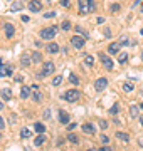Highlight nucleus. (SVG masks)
<instances>
[{
	"label": "nucleus",
	"instance_id": "nucleus-37",
	"mask_svg": "<svg viewBox=\"0 0 143 151\" xmlns=\"http://www.w3.org/2000/svg\"><path fill=\"white\" fill-rule=\"evenodd\" d=\"M101 141H103V145H108V143H110V138H108V136H101Z\"/></svg>",
	"mask_w": 143,
	"mask_h": 151
},
{
	"label": "nucleus",
	"instance_id": "nucleus-18",
	"mask_svg": "<svg viewBox=\"0 0 143 151\" xmlns=\"http://www.w3.org/2000/svg\"><path fill=\"white\" fill-rule=\"evenodd\" d=\"M29 96H30V87L24 86L22 89H20V97H22V99H27Z\"/></svg>",
	"mask_w": 143,
	"mask_h": 151
},
{
	"label": "nucleus",
	"instance_id": "nucleus-40",
	"mask_svg": "<svg viewBox=\"0 0 143 151\" xmlns=\"http://www.w3.org/2000/svg\"><path fill=\"white\" fill-rule=\"evenodd\" d=\"M4 128H5V123H4V118L0 116V129H4Z\"/></svg>",
	"mask_w": 143,
	"mask_h": 151
},
{
	"label": "nucleus",
	"instance_id": "nucleus-46",
	"mask_svg": "<svg viewBox=\"0 0 143 151\" xmlns=\"http://www.w3.org/2000/svg\"><path fill=\"white\" fill-rule=\"evenodd\" d=\"M138 143H140V146H142V148H143V139H140V141H138Z\"/></svg>",
	"mask_w": 143,
	"mask_h": 151
},
{
	"label": "nucleus",
	"instance_id": "nucleus-13",
	"mask_svg": "<svg viewBox=\"0 0 143 151\" xmlns=\"http://www.w3.org/2000/svg\"><path fill=\"white\" fill-rule=\"evenodd\" d=\"M0 97L4 99V101H9L12 97V89H9V87H4L2 91H0Z\"/></svg>",
	"mask_w": 143,
	"mask_h": 151
},
{
	"label": "nucleus",
	"instance_id": "nucleus-9",
	"mask_svg": "<svg viewBox=\"0 0 143 151\" xmlns=\"http://www.w3.org/2000/svg\"><path fill=\"white\" fill-rule=\"evenodd\" d=\"M27 7H29V10L30 12H39L40 9H42V4H40L39 0H30Z\"/></svg>",
	"mask_w": 143,
	"mask_h": 151
},
{
	"label": "nucleus",
	"instance_id": "nucleus-33",
	"mask_svg": "<svg viewBox=\"0 0 143 151\" xmlns=\"http://www.w3.org/2000/svg\"><path fill=\"white\" fill-rule=\"evenodd\" d=\"M74 30H76V34H81L83 37H86V39H88V32H86V30H84L83 27H76Z\"/></svg>",
	"mask_w": 143,
	"mask_h": 151
},
{
	"label": "nucleus",
	"instance_id": "nucleus-31",
	"mask_svg": "<svg viewBox=\"0 0 143 151\" xmlns=\"http://www.w3.org/2000/svg\"><path fill=\"white\" fill-rule=\"evenodd\" d=\"M130 116H131V118H138V108L136 106H131V108H130Z\"/></svg>",
	"mask_w": 143,
	"mask_h": 151
},
{
	"label": "nucleus",
	"instance_id": "nucleus-14",
	"mask_svg": "<svg viewBox=\"0 0 143 151\" xmlns=\"http://www.w3.org/2000/svg\"><path fill=\"white\" fill-rule=\"evenodd\" d=\"M4 29H5V35H7V37H9V39L14 37V34H15V27H14L12 24H5Z\"/></svg>",
	"mask_w": 143,
	"mask_h": 151
},
{
	"label": "nucleus",
	"instance_id": "nucleus-6",
	"mask_svg": "<svg viewBox=\"0 0 143 151\" xmlns=\"http://www.w3.org/2000/svg\"><path fill=\"white\" fill-rule=\"evenodd\" d=\"M54 62H44V65H42V76H51L52 72H54Z\"/></svg>",
	"mask_w": 143,
	"mask_h": 151
},
{
	"label": "nucleus",
	"instance_id": "nucleus-42",
	"mask_svg": "<svg viewBox=\"0 0 143 151\" xmlns=\"http://www.w3.org/2000/svg\"><path fill=\"white\" fill-rule=\"evenodd\" d=\"M96 22H98V24H103V22H105V19H103V17H98V19H96Z\"/></svg>",
	"mask_w": 143,
	"mask_h": 151
},
{
	"label": "nucleus",
	"instance_id": "nucleus-21",
	"mask_svg": "<svg viewBox=\"0 0 143 151\" xmlns=\"http://www.w3.org/2000/svg\"><path fill=\"white\" fill-rule=\"evenodd\" d=\"M32 99L35 101V103H40V101H42V94L39 92V89H35V91H34V94H32Z\"/></svg>",
	"mask_w": 143,
	"mask_h": 151
},
{
	"label": "nucleus",
	"instance_id": "nucleus-19",
	"mask_svg": "<svg viewBox=\"0 0 143 151\" xmlns=\"http://www.w3.org/2000/svg\"><path fill=\"white\" fill-rule=\"evenodd\" d=\"M44 143H46V136H42V133H40L39 138L34 139V146H40V145H44Z\"/></svg>",
	"mask_w": 143,
	"mask_h": 151
},
{
	"label": "nucleus",
	"instance_id": "nucleus-8",
	"mask_svg": "<svg viewBox=\"0 0 143 151\" xmlns=\"http://www.w3.org/2000/svg\"><path fill=\"white\" fill-rule=\"evenodd\" d=\"M101 62H103V65H105L108 70H113V60H111L110 55H105L101 54Z\"/></svg>",
	"mask_w": 143,
	"mask_h": 151
},
{
	"label": "nucleus",
	"instance_id": "nucleus-24",
	"mask_svg": "<svg viewBox=\"0 0 143 151\" xmlns=\"http://www.w3.org/2000/svg\"><path fill=\"white\" fill-rule=\"evenodd\" d=\"M32 62H40V60H42V54H40V52H32Z\"/></svg>",
	"mask_w": 143,
	"mask_h": 151
},
{
	"label": "nucleus",
	"instance_id": "nucleus-17",
	"mask_svg": "<svg viewBox=\"0 0 143 151\" xmlns=\"http://www.w3.org/2000/svg\"><path fill=\"white\" fill-rule=\"evenodd\" d=\"M116 138L121 139L123 143H128V141H130V136H128L126 133H123V131H118V133H116Z\"/></svg>",
	"mask_w": 143,
	"mask_h": 151
},
{
	"label": "nucleus",
	"instance_id": "nucleus-3",
	"mask_svg": "<svg viewBox=\"0 0 143 151\" xmlns=\"http://www.w3.org/2000/svg\"><path fill=\"white\" fill-rule=\"evenodd\" d=\"M79 91H76V89H69V91H66L64 94H62V99L64 101H67V103H76L77 99H79Z\"/></svg>",
	"mask_w": 143,
	"mask_h": 151
},
{
	"label": "nucleus",
	"instance_id": "nucleus-52",
	"mask_svg": "<svg viewBox=\"0 0 143 151\" xmlns=\"http://www.w3.org/2000/svg\"><path fill=\"white\" fill-rule=\"evenodd\" d=\"M142 96H143V91H142Z\"/></svg>",
	"mask_w": 143,
	"mask_h": 151
},
{
	"label": "nucleus",
	"instance_id": "nucleus-7",
	"mask_svg": "<svg viewBox=\"0 0 143 151\" xmlns=\"http://www.w3.org/2000/svg\"><path fill=\"white\" fill-rule=\"evenodd\" d=\"M12 72H14V67H12V65H4V64H0V77L12 76Z\"/></svg>",
	"mask_w": 143,
	"mask_h": 151
},
{
	"label": "nucleus",
	"instance_id": "nucleus-2",
	"mask_svg": "<svg viewBox=\"0 0 143 151\" xmlns=\"http://www.w3.org/2000/svg\"><path fill=\"white\" fill-rule=\"evenodd\" d=\"M56 34H57V27L52 25V27H46L40 30V37L46 39V40H52L56 37Z\"/></svg>",
	"mask_w": 143,
	"mask_h": 151
},
{
	"label": "nucleus",
	"instance_id": "nucleus-48",
	"mask_svg": "<svg viewBox=\"0 0 143 151\" xmlns=\"http://www.w3.org/2000/svg\"><path fill=\"white\" fill-rule=\"evenodd\" d=\"M140 109H143V104H140Z\"/></svg>",
	"mask_w": 143,
	"mask_h": 151
},
{
	"label": "nucleus",
	"instance_id": "nucleus-12",
	"mask_svg": "<svg viewBox=\"0 0 143 151\" xmlns=\"http://www.w3.org/2000/svg\"><path fill=\"white\" fill-rule=\"evenodd\" d=\"M120 49H121V44L120 42H111L110 45H108V52H110V54H118V52H120Z\"/></svg>",
	"mask_w": 143,
	"mask_h": 151
},
{
	"label": "nucleus",
	"instance_id": "nucleus-4",
	"mask_svg": "<svg viewBox=\"0 0 143 151\" xmlns=\"http://www.w3.org/2000/svg\"><path fill=\"white\" fill-rule=\"evenodd\" d=\"M84 44H86V37H83V35H81V37H79V35H74V37L71 39V45L74 49H83L84 47Z\"/></svg>",
	"mask_w": 143,
	"mask_h": 151
},
{
	"label": "nucleus",
	"instance_id": "nucleus-41",
	"mask_svg": "<svg viewBox=\"0 0 143 151\" xmlns=\"http://www.w3.org/2000/svg\"><path fill=\"white\" fill-rule=\"evenodd\" d=\"M74 128H76V124H74V123L67 124V129H69V131H72V129H74Z\"/></svg>",
	"mask_w": 143,
	"mask_h": 151
},
{
	"label": "nucleus",
	"instance_id": "nucleus-30",
	"mask_svg": "<svg viewBox=\"0 0 143 151\" xmlns=\"http://www.w3.org/2000/svg\"><path fill=\"white\" fill-rule=\"evenodd\" d=\"M69 82H71V84H74V86H77V84H79V79L76 77V74H69Z\"/></svg>",
	"mask_w": 143,
	"mask_h": 151
},
{
	"label": "nucleus",
	"instance_id": "nucleus-11",
	"mask_svg": "<svg viewBox=\"0 0 143 151\" xmlns=\"http://www.w3.org/2000/svg\"><path fill=\"white\" fill-rule=\"evenodd\" d=\"M81 129H83L86 134H94V133H96V128H94L91 123H84L83 126H81Z\"/></svg>",
	"mask_w": 143,
	"mask_h": 151
},
{
	"label": "nucleus",
	"instance_id": "nucleus-51",
	"mask_svg": "<svg viewBox=\"0 0 143 151\" xmlns=\"http://www.w3.org/2000/svg\"><path fill=\"white\" fill-rule=\"evenodd\" d=\"M142 12H143V5H142Z\"/></svg>",
	"mask_w": 143,
	"mask_h": 151
},
{
	"label": "nucleus",
	"instance_id": "nucleus-22",
	"mask_svg": "<svg viewBox=\"0 0 143 151\" xmlns=\"http://www.w3.org/2000/svg\"><path fill=\"white\" fill-rule=\"evenodd\" d=\"M67 141H69V143H72V145H77V143H79L77 136L72 134V133H69V134H67Z\"/></svg>",
	"mask_w": 143,
	"mask_h": 151
},
{
	"label": "nucleus",
	"instance_id": "nucleus-45",
	"mask_svg": "<svg viewBox=\"0 0 143 151\" xmlns=\"http://www.w3.org/2000/svg\"><path fill=\"white\" fill-rule=\"evenodd\" d=\"M0 109H4V101L0 99Z\"/></svg>",
	"mask_w": 143,
	"mask_h": 151
},
{
	"label": "nucleus",
	"instance_id": "nucleus-39",
	"mask_svg": "<svg viewBox=\"0 0 143 151\" xmlns=\"http://www.w3.org/2000/svg\"><path fill=\"white\" fill-rule=\"evenodd\" d=\"M99 126H101L103 129H106V128H108V121H99Z\"/></svg>",
	"mask_w": 143,
	"mask_h": 151
},
{
	"label": "nucleus",
	"instance_id": "nucleus-29",
	"mask_svg": "<svg viewBox=\"0 0 143 151\" xmlns=\"http://www.w3.org/2000/svg\"><path fill=\"white\" fill-rule=\"evenodd\" d=\"M20 136H22L24 139H27V138H30V131H29L27 128H22V131H20Z\"/></svg>",
	"mask_w": 143,
	"mask_h": 151
},
{
	"label": "nucleus",
	"instance_id": "nucleus-47",
	"mask_svg": "<svg viewBox=\"0 0 143 151\" xmlns=\"http://www.w3.org/2000/svg\"><path fill=\"white\" fill-rule=\"evenodd\" d=\"M140 124H142V126H143V116H142V118H140Z\"/></svg>",
	"mask_w": 143,
	"mask_h": 151
},
{
	"label": "nucleus",
	"instance_id": "nucleus-20",
	"mask_svg": "<svg viewBox=\"0 0 143 151\" xmlns=\"http://www.w3.org/2000/svg\"><path fill=\"white\" fill-rule=\"evenodd\" d=\"M22 2H14V4H12L10 5V12H17V10H20V9H22Z\"/></svg>",
	"mask_w": 143,
	"mask_h": 151
},
{
	"label": "nucleus",
	"instance_id": "nucleus-36",
	"mask_svg": "<svg viewBox=\"0 0 143 151\" xmlns=\"http://www.w3.org/2000/svg\"><path fill=\"white\" fill-rule=\"evenodd\" d=\"M44 17H46V19H52V17H56V12H54V10L46 12V14H44Z\"/></svg>",
	"mask_w": 143,
	"mask_h": 151
},
{
	"label": "nucleus",
	"instance_id": "nucleus-38",
	"mask_svg": "<svg viewBox=\"0 0 143 151\" xmlns=\"http://www.w3.org/2000/svg\"><path fill=\"white\" fill-rule=\"evenodd\" d=\"M111 12H120V5H118V4L111 5Z\"/></svg>",
	"mask_w": 143,
	"mask_h": 151
},
{
	"label": "nucleus",
	"instance_id": "nucleus-50",
	"mask_svg": "<svg viewBox=\"0 0 143 151\" xmlns=\"http://www.w3.org/2000/svg\"><path fill=\"white\" fill-rule=\"evenodd\" d=\"M142 60H143V52H142Z\"/></svg>",
	"mask_w": 143,
	"mask_h": 151
},
{
	"label": "nucleus",
	"instance_id": "nucleus-26",
	"mask_svg": "<svg viewBox=\"0 0 143 151\" xmlns=\"http://www.w3.org/2000/svg\"><path fill=\"white\" fill-rule=\"evenodd\" d=\"M118 55H120V57H118V62H120V64H125V62L128 60V54H126V52H121V54H118Z\"/></svg>",
	"mask_w": 143,
	"mask_h": 151
},
{
	"label": "nucleus",
	"instance_id": "nucleus-16",
	"mask_svg": "<svg viewBox=\"0 0 143 151\" xmlns=\"http://www.w3.org/2000/svg\"><path fill=\"white\" fill-rule=\"evenodd\" d=\"M47 50H49L51 54H57V52H59L61 49H59V45H57L56 42H51L49 45H47Z\"/></svg>",
	"mask_w": 143,
	"mask_h": 151
},
{
	"label": "nucleus",
	"instance_id": "nucleus-35",
	"mask_svg": "<svg viewBox=\"0 0 143 151\" xmlns=\"http://www.w3.org/2000/svg\"><path fill=\"white\" fill-rule=\"evenodd\" d=\"M61 5L64 7V9H69V7H71V2H69V0H61Z\"/></svg>",
	"mask_w": 143,
	"mask_h": 151
},
{
	"label": "nucleus",
	"instance_id": "nucleus-15",
	"mask_svg": "<svg viewBox=\"0 0 143 151\" xmlns=\"http://www.w3.org/2000/svg\"><path fill=\"white\" fill-rule=\"evenodd\" d=\"M59 121H61L62 124H67V123H69V114H67L66 111H62V109L59 111Z\"/></svg>",
	"mask_w": 143,
	"mask_h": 151
},
{
	"label": "nucleus",
	"instance_id": "nucleus-23",
	"mask_svg": "<svg viewBox=\"0 0 143 151\" xmlns=\"http://www.w3.org/2000/svg\"><path fill=\"white\" fill-rule=\"evenodd\" d=\"M61 29H62L64 32L71 30V22H69V20H62V24H61Z\"/></svg>",
	"mask_w": 143,
	"mask_h": 151
},
{
	"label": "nucleus",
	"instance_id": "nucleus-1",
	"mask_svg": "<svg viewBox=\"0 0 143 151\" xmlns=\"http://www.w3.org/2000/svg\"><path fill=\"white\" fill-rule=\"evenodd\" d=\"M94 10V0H79V14L86 15Z\"/></svg>",
	"mask_w": 143,
	"mask_h": 151
},
{
	"label": "nucleus",
	"instance_id": "nucleus-10",
	"mask_svg": "<svg viewBox=\"0 0 143 151\" xmlns=\"http://www.w3.org/2000/svg\"><path fill=\"white\" fill-rule=\"evenodd\" d=\"M20 64H22L24 67H29V65L32 64V55L27 54V52H25V54H22V57H20Z\"/></svg>",
	"mask_w": 143,
	"mask_h": 151
},
{
	"label": "nucleus",
	"instance_id": "nucleus-28",
	"mask_svg": "<svg viewBox=\"0 0 143 151\" xmlns=\"http://www.w3.org/2000/svg\"><path fill=\"white\" fill-rule=\"evenodd\" d=\"M133 87H135V86H133L131 82H125V84H123V91H125V92H131Z\"/></svg>",
	"mask_w": 143,
	"mask_h": 151
},
{
	"label": "nucleus",
	"instance_id": "nucleus-44",
	"mask_svg": "<svg viewBox=\"0 0 143 151\" xmlns=\"http://www.w3.org/2000/svg\"><path fill=\"white\" fill-rule=\"evenodd\" d=\"M22 22H29V17L27 15H22Z\"/></svg>",
	"mask_w": 143,
	"mask_h": 151
},
{
	"label": "nucleus",
	"instance_id": "nucleus-43",
	"mask_svg": "<svg viewBox=\"0 0 143 151\" xmlns=\"http://www.w3.org/2000/svg\"><path fill=\"white\" fill-rule=\"evenodd\" d=\"M101 150H103V151H110L111 148H110V146H106V145H105V146H103V148H101Z\"/></svg>",
	"mask_w": 143,
	"mask_h": 151
},
{
	"label": "nucleus",
	"instance_id": "nucleus-34",
	"mask_svg": "<svg viewBox=\"0 0 143 151\" xmlns=\"http://www.w3.org/2000/svg\"><path fill=\"white\" fill-rule=\"evenodd\" d=\"M116 113H120V106L118 104H113L110 109V114H116Z\"/></svg>",
	"mask_w": 143,
	"mask_h": 151
},
{
	"label": "nucleus",
	"instance_id": "nucleus-25",
	"mask_svg": "<svg viewBox=\"0 0 143 151\" xmlns=\"http://www.w3.org/2000/svg\"><path fill=\"white\" fill-rule=\"evenodd\" d=\"M34 129L37 131V133H44V131H46V126H44L42 123H35V124H34Z\"/></svg>",
	"mask_w": 143,
	"mask_h": 151
},
{
	"label": "nucleus",
	"instance_id": "nucleus-5",
	"mask_svg": "<svg viewBox=\"0 0 143 151\" xmlns=\"http://www.w3.org/2000/svg\"><path fill=\"white\" fill-rule=\"evenodd\" d=\"M106 87H108V79H106V77H99L98 81L94 82V89L98 92H103Z\"/></svg>",
	"mask_w": 143,
	"mask_h": 151
},
{
	"label": "nucleus",
	"instance_id": "nucleus-49",
	"mask_svg": "<svg viewBox=\"0 0 143 151\" xmlns=\"http://www.w3.org/2000/svg\"><path fill=\"white\" fill-rule=\"evenodd\" d=\"M140 34H142V35H143V29H142V30H140Z\"/></svg>",
	"mask_w": 143,
	"mask_h": 151
},
{
	"label": "nucleus",
	"instance_id": "nucleus-27",
	"mask_svg": "<svg viewBox=\"0 0 143 151\" xmlns=\"http://www.w3.org/2000/svg\"><path fill=\"white\" fill-rule=\"evenodd\" d=\"M62 79H64V77H62V76H56L54 79H52V86H61V82H62Z\"/></svg>",
	"mask_w": 143,
	"mask_h": 151
},
{
	"label": "nucleus",
	"instance_id": "nucleus-32",
	"mask_svg": "<svg viewBox=\"0 0 143 151\" xmlns=\"http://www.w3.org/2000/svg\"><path fill=\"white\" fill-rule=\"evenodd\" d=\"M84 62H86V65H93L94 64V57L93 55H86V57H84Z\"/></svg>",
	"mask_w": 143,
	"mask_h": 151
}]
</instances>
